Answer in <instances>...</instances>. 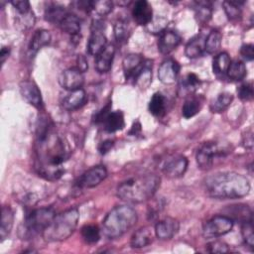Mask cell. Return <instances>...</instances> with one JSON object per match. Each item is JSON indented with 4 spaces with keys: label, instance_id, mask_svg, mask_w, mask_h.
I'll use <instances>...</instances> for the list:
<instances>
[{
    "label": "cell",
    "instance_id": "obj_1",
    "mask_svg": "<svg viewBox=\"0 0 254 254\" xmlns=\"http://www.w3.org/2000/svg\"><path fill=\"white\" fill-rule=\"evenodd\" d=\"M35 156V169L41 177L49 181L62 177L63 165L69 157V148L47 117H42L37 126Z\"/></svg>",
    "mask_w": 254,
    "mask_h": 254
},
{
    "label": "cell",
    "instance_id": "obj_2",
    "mask_svg": "<svg viewBox=\"0 0 254 254\" xmlns=\"http://www.w3.org/2000/svg\"><path fill=\"white\" fill-rule=\"evenodd\" d=\"M204 190L213 198H240L249 193L250 183L243 175L234 172H221L204 180Z\"/></svg>",
    "mask_w": 254,
    "mask_h": 254
},
{
    "label": "cell",
    "instance_id": "obj_3",
    "mask_svg": "<svg viewBox=\"0 0 254 254\" xmlns=\"http://www.w3.org/2000/svg\"><path fill=\"white\" fill-rule=\"evenodd\" d=\"M161 179L155 174H146L128 179L117 188V196L134 203L146 201L154 196L160 187Z\"/></svg>",
    "mask_w": 254,
    "mask_h": 254
},
{
    "label": "cell",
    "instance_id": "obj_4",
    "mask_svg": "<svg viewBox=\"0 0 254 254\" xmlns=\"http://www.w3.org/2000/svg\"><path fill=\"white\" fill-rule=\"evenodd\" d=\"M137 220L138 215L133 207L117 205L106 214L102 221L103 234L109 239L119 238L130 230Z\"/></svg>",
    "mask_w": 254,
    "mask_h": 254
},
{
    "label": "cell",
    "instance_id": "obj_5",
    "mask_svg": "<svg viewBox=\"0 0 254 254\" xmlns=\"http://www.w3.org/2000/svg\"><path fill=\"white\" fill-rule=\"evenodd\" d=\"M79 219L77 208H69L58 215H55L50 225L42 234L49 242H59L67 239L75 230Z\"/></svg>",
    "mask_w": 254,
    "mask_h": 254
},
{
    "label": "cell",
    "instance_id": "obj_6",
    "mask_svg": "<svg viewBox=\"0 0 254 254\" xmlns=\"http://www.w3.org/2000/svg\"><path fill=\"white\" fill-rule=\"evenodd\" d=\"M52 207H41L29 213L18 228V235L23 240H29L43 234L55 217Z\"/></svg>",
    "mask_w": 254,
    "mask_h": 254
},
{
    "label": "cell",
    "instance_id": "obj_7",
    "mask_svg": "<svg viewBox=\"0 0 254 254\" xmlns=\"http://www.w3.org/2000/svg\"><path fill=\"white\" fill-rule=\"evenodd\" d=\"M230 149L227 145L217 142L203 143L196 152V163L201 170L207 171L213 167L216 161L225 158Z\"/></svg>",
    "mask_w": 254,
    "mask_h": 254
},
{
    "label": "cell",
    "instance_id": "obj_8",
    "mask_svg": "<svg viewBox=\"0 0 254 254\" xmlns=\"http://www.w3.org/2000/svg\"><path fill=\"white\" fill-rule=\"evenodd\" d=\"M233 221L226 215H215L203 224L202 233L206 238H215L230 232Z\"/></svg>",
    "mask_w": 254,
    "mask_h": 254
},
{
    "label": "cell",
    "instance_id": "obj_9",
    "mask_svg": "<svg viewBox=\"0 0 254 254\" xmlns=\"http://www.w3.org/2000/svg\"><path fill=\"white\" fill-rule=\"evenodd\" d=\"M103 24L99 20L92 22L91 34L87 42V53L90 56H97L107 46V40L103 33Z\"/></svg>",
    "mask_w": 254,
    "mask_h": 254
},
{
    "label": "cell",
    "instance_id": "obj_10",
    "mask_svg": "<svg viewBox=\"0 0 254 254\" xmlns=\"http://www.w3.org/2000/svg\"><path fill=\"white\" fill-rule=\"evenodd\" d=\"M107 177V170L104 166H95L84 172L76 181L78 189H90L98 186Z\"/></svg>",
    "mask_w": 254,
    "mask_h": 254
},
{
    "label": "cell",
    "instance_id": "obj_11",
    "mask_svg": "<svg viewBox=\"0 0 254 254\" xmlns=\"http://www.w3.org/2000/svg\"><path fill=\"white\" fill-rule=\"evenodd\" d=\"M188 159L183 155H173L168 157L162 165V172L166 177L177 179L186 173L188 169Z\"/></svg>",
    "mask_w": 254,
    "mask_h": 254
},
{
    "label": "cell",
    "instance_id": "obj_12",
    "mask_svg": "<svg viewBox=\"0 0 254 254\" xmlns=\"http://www.w3.org/2000/svg\"><path fill=\"white\" fill-rule=\"evenodd\" d=\"M84 82L82 72L76 67H69L61 72L59 76V83L63 88L68 91H72L81 88Z\"/></svg>",
    "mask_w": 254,
    "mask_h": 254
},
{
    "label": "cell",
    "instance_id": "obj_13",
    "mask_svg": "<svg viewBox=\"0 0 254 254\" xmlns=\"http://www.w3.org/2000/svg\"><path fill=\"white\" fill-rule=\"evenodd\" d=\"M20 92L23 98L31 105L38 109H42L44 106L41 91L38 85L32 80H24L20 83Z\"/></svg>",
    "mask_w": 254,
    "mask_h": 254
},
{
    "label": "cell",
    "instance_id": "obj_14",
    "mask_svg": "<svg viewBox=\"0 0 254 254\" xmlns=\"http://www.w3.org/2000/svg\"><path fill=\"white\" fill-rule=\"evenodd\" d=\"M145 60L140 54H129L125 56L122 62V65L126 80L134 81V79L142 69Z\"/></svg>",
    "mask_w": 254,
    "mask_h": 254
},
{
    "label": "cell",
    "instance_id": "obj_15",
    "mask_svg": "<svg viewBox=\"0 0 254 254\" xmlns=\"http://www.w3.org/2000/svg\"><path fill=\"white\" fill-rule=\"evenodd\" d=\"M181 66L175 60L169 59L164 61L158 69V78L164 84L174 83L180 73Z\"/></svg>",
    "mask_w": 254,
    "mask_h": 254
},
{
    "label": "cell",
    "instance_id": "obj_16",
    "mask_svg": "<svg viewBox=\"0 0 254 254\" xmlns=\"http://www.w3.org/2000/svg\"><path fill=\"white\" fill-rule=\"evenodd\" d=\"M180 223L173 217H166L158 221L155 225V234L161 240H169L173 238L179 231Z\"/></svg>",
    "mask_w": 254,
    "mask_h": 254
},
{
    "label": "cell",
    "instance_id": "obj_17",
    "mask_svg": "<svg viewBox=\"0 0 254 254\" xmlns=\"http://www.w3.org/2000/svg\"><path fill=\"white\" fill-rule=\"evenodd\" d=\"M132 17L136 24L140 26H148L153 20L152 6L145 0L135 2L132 8Z\"/></svg>",
    "mask_w": 254,
    "mask_h": 254
},
{
    "label": "cell",
    "instance_id": "obj_18",
    "mask_svg": "<svg viewBox=\"0 0 254 254\" xmlns=\"http://www.w3.org/2000/svg\"><path fill=\"white\" fill-rule=\"evenodd\" d=\"M181 44L180 35L173 30H165L160 34L158 41V49L163 55L173 52Z\"/></svg>",
    "mask_w": 254,
    "mask_h": 254
},
{
    "label": "cell",
    "instance_id": "obj_19",
    "mask_svg": "<svg viewBox=\"0 0 254 254\" xmlns=\"http://www.w3.org/2000/svg\"><path fill=\"white\" fill-rule=\"evenodd\" d=\"M115 55V47L112 44H108L104 50L96 56L95 69L99 73H106L110 70Z\"/></svg>",
    "mask_w": 254,
    "mask_h": 254
},
{
    "label": "cell",
    "instance_id": "obj_20",
    "mask_svg": "<svg viewBox=\"0 0 254 254\" xmlns=\"http://www.w3.org/2000/svg\"><path fill=\"white\" fill-rule=\"evenodd\" d=\"M86 101V93L82 88L69 91L62 100V106L67 111H72L80 108Z\"/></svg>",
    "mask_w": 254,
    "mask_h": 254
},
{
    "label": "cell",
    "instance_id": "obj_21",
    "mask_svg": "<svg viewBox=\"0 0 254 254\" xmlns=\"http://www.w3.org/2000/svg\"><path fill=\"white\" fill-rule=\"evenodd\" d=\"M101 124L103 125L104 131L107 133H114L116 131L122 130L125 126L124 114L121 110L110 111L102 120Z\"/></svg>",
    "mask_w": 254,
    "mask_h": 254
},
{
    "label": "cell",
    "instance_id": "obj_22",
    "mask_svg": "<svg viewBox=\"0 0 254 254\" xmlns=\"http://www.w3.org/2000/svg\"><path fill=\"white\" fill-rule=\"evenodd\" d=\"M51 39H52V36L48 30H45V29L37 30L32 36L29 47H28L29 55L35 56L43 47L49 45V43L51 42Z\"/></svg>",
    "mask_w": 254,
    "mask_h": 254
},
{
    "label": "cell",
    "instance_id": "obj_23",
    "mask_svg": "<svg viewBox=\"0 0 254 254\" xmlns=\"http://www.w3.org/2000/svg\"><path fill=\"white\" fill-rule=\"evenodd\" d=\"M205 52V37L202 35H196L191 38L186 45L185 54L190 59L200 57Z\"/></svg>",
    "mask_w": 254,
    "mask_h": 254
},
{
    "label": "cell",
    "instance_id": "obj_24",
    "mask_svg": "<svg viewBox=\"0 0 254 254\" xmlns=\"http://www.w3.org/2000/svg\"><path fill=\"white\" fill-rule=\"evenodd\" d=\"M59 27L62 29V31L71 35L72 37H78L81 29V22L79 17H77L75 14L67 13Z\"/></svg>",
    "mask_w": 254,
    "mask_h": 254
},
{
    "label": "cell",
    "instance_id": "obj_25",
    "mask_svg": "<svg viewBox=\"0 0 254 254\" xmlns=\"http://www.w3.org/2000/svg\"><path fill=\"white\" fill-rule=\"evenodd\" d=\"M67 13L68 12L64 6L57 3H51L45 10V19L46 21L59 26Z\"/></svg>",
    "mask_w": 254,
    "mask_h": 254
},
{
    "label": "cell",
    "instance_id": "obj_26",
    "mask_svg": "<svg viewBox=\"0 0 254 254\" xmlns=\"http://www.w3.org/2000/svg\"><path fill=\"white\" fill-rule=\"evenodd\" d=\"M153 240V233L150 227L145 226L137 231L134 232V234L131 237V246L133 248H143L148 246Z\"/></svg>",
    "mask_w": 254,
    "mask_h": 254
},
{
    "label": "cell",
    "instance_id": "obj_27",
    "mask_svg": "<svg viewBox=\"0 0 254 254\" xmlns=\"http://www.w3.org/2000/svg\"><path fill=\"white\" fill-rule=\"evenodd\" d=\"M226 216H228L232 221L238 220L241 223L252 219V211L248 207V205L245 204H235V205H230L229 210L227 211Z\"/></svg>",
    "mask_w": 254,
    "mask_h": 254
},
{
    "label": "cell",
    "instance_id": "obj_28",
    "mask_svg": "<svg viewBox=\"0 0 254 254\" xmlns=\"http://www.w3.org/2000/svg\"><path fill=\"white\" fill-rule=\"evenodd\" d=\"M13 224H14V212L10 206L5 205L2 207V214H1L0 237L2 241L10 234Z\"/></svg>",
    "mask_w": 254,
    "mask_h": 254
},
{
    "label": "cell",
    "instance_id": "obj_29",
    "mask_svg": "<svg viewBox=\"0 0 254 254\" xmlns=\"http://www.w3.org/2000/svg\"><path fill=\"white\" fill-rule=\"evenodd\" d=\"M152 81V61L145 60L144 65L136 78L134 79L133 83L140 87L141 89H146L150 85Z\"/></svg>",
    "mask_w": 254,
    "mask_h": 254
},
{
    "label": "cell",
    "instance_id": "obj_30",
    "mask_svg": "<svg viewBox=\"0 0 254 254\" xmlns=\"http://www.w3.org/2000/svg\"><path fill=\"white\" fill-rule=\"evenodd\" d=\"M194 15L196 20L201 23L205 24L211 19L212 15V8L211 3L208 1H196L194 2Z\"/></svg>",
    "mask_w": 254,
    "mask_h": 254
},
{
    "label": "cell",
    "instance_id": "obj_31",
    "mask_svg": "<svg viewBox=\"0 0 254 254\" xmlns=\"http://www.w3.org/2000/svg\"><path fill=\"white\" fill-rule=\"evenodd\" d=\"M201 81L198 76L194 73H188L180 82L179 89L181 94L193 93L200 85Z\"/></svg>",
    "mask_w": 254,
    "mask_h": 254
},
{
    "label": "cell",
    "instance_id": "obj_32",
    "mask_svg": "<svg viewBox=\"0 0 254 254\" xmlns=\"http://www.w3.org/2000/svg\"><path fill=\"white\" fill-rule=\"evenodd\" d=\"M149 111L156 117H162L166 112V98L160 93L156 92L153 94L149 102Z\"/></svg>",
    "mask_w": 254,
    "mask_h": 254
},
{
    "label": "cell",
    "instance_id": "obj_33",
    "mask_svg": "<svg viewBox=\"0 0 254 254\" xmlns=\"http://www.w3.org/2000/svg\"><path fill=\"white\" fill-rule=\"evenodd\" d=\"M201 100L199 99V97H194V96H191V97H189L183 107H182V114L183 116L186 118V119H189L190 117H193L194 115H196L199 110L201 109Z\"/></svg>",
    "mask_w": 254,
    "mask_h": 254
},
{
    "label": "cell",
    "instance_id": "obj_34",
    "mask_svg": "<svg viewBox=\"0 0 254 254\" xmlns=\"http://www.w3.org/2000/svg\"><path fill=\"white\" fill-rule=\"evenodd\" d=\"M240 1H224L222 3L224 12L230 21H238L242 16V5Z\"/></svg>",
    "mask_w": 254,
    "mask_h": 254
},
{
    "label": "cell",
    "instance_id": "obj_35",
    "mask_svg": "<svg viewBox=\"0 0 254 254\" xmlns=\"http://www.w3.org/2000/svg\"><path fill=\"white\" fill-rule=\"evenodd\" d=\"M233 100V95L229 92L219 93L216 98L210 104V111L213 113L223 112L231 104Z\"/></svg>",
    "mask_w": 254,
    "mask_h": 254
},
{
    "label": "cell",
    "instance_id": "obj_36",
    "mask_svg": "<svg viewBox=\"0 0 254 254\" xmlns=\"http://www.w3.org/2000/svg\"><path fill=\"white\" fill-rule=\"evenodd\" d=\"M222 35L218 30H211L205 37V52L207 54H215L221 47Z\"/></svg>",
    "mask_w": 254,
    "mask_h": 254
},
{
    "label": "cell",
    "instance_id": "obj_37",
    "mask_svg": "<svg viewBox=\"0 0 254 254\" xmlns=\"http://www.w3.org/2000/svg\"><path fill=\"white\" fill-rule=\"evenodd\" d=\"M227 76L232 80H242L247 73V68L242 61L235 60L230 63L229 67L226 71Z\"/></svg>",
    "mask_w": 254,
    "mask_h": 254
},
{
    "label": "cell",
    "instance_id": "obj_38",
    "mask_svg": "<svg viewBox=\"0 0 254 254\" xmlns=\"http://www.w3.org/2000/svg\"><path fill=\"white\" fill-rule=\"evenodd\" d=\"M231 63L230 57L226 52H222L217 54L212 62V69L216 74H224L226 73L229 64Z\"/></svg>",
    "mask_w": 254,
    "mask_h": 254
},
{
    "label": "cell",
    "instance_id": "obj_39",
    "mask_svg": "<svg viewBox=\"0 0 254 254\" xmlns=\"http://www.w3.org/2000/svg\"><path fill=\"white\" fill-rule=\"evenodd\" d=\"M129 36H130V28L128 23L123 19L117 20L116 23L114 24V37L116 41L119 44L126 43Z\"/></svg>",
    "mask_w": 254,
    "mask_h": 254
},
{
    "label": "cell",
    "instance_id": "obj_40",
    "mask_svg": "<svg viewBox=\"0 0 254 254\" xmlns=\"http://www.w3.org/2000/svg\"><path fill=\"white\" fill-rule=\"evenodd\" d=\"M81 237L87 244H95L100 239V230L96 225L87 224L81 228Z\"/></svg>",
    "mask_w": 254,
    "mask_h": 254
},
{
    "label": "cell",
    "instance_id": "obj_41",
    "mask_svg": "<svg viewBox=\"0 0 254 254\" xmlns=\"http://www.w3.org/2000/svg\"><path fill=\"white\" fill-rule=\"evenodd\" d=\"M36 22V17L34 12L31 10L26 13H17L16 25L21 30L31 29Z\"/></svg>",
    "mask_w": 254,
    "mask_h": 254
},
{
    "label": "cell",
    "instance_id": "obj_42",
    "mask_svg": "<svg viewBox=\"0 0 254 254\" xmlns=\"http://www.w3.org/2000/svg\"><path fill=\"white\" fill-rule=\"evenodd\" d=\"M113 9V3L108 0H102V1H91V10L99 15V16H105L109 14Z\"/></svg>",
    "mask_w": 254,
    "mask_h": 254
},
{
    "label": "cell",
    "instance_id": "obj_43",
    "mask_svg": "<svg viewBox=\"0 0 254 254\" xmlns=\"http://www.w3.org/2000/svg\"><path fill=\"white\" fill-rule=\"evenodd\" d=\"M241 235L244 242L249 246L253 247L254 245V233H253V220L242 222L241 224Z\"/></svg>",
    "mask_w": 254,
    "mask_h": 254
},
{
    "label": "cell",
    "instance_id": "obj_44",
    "mask_svg": "<svg viewBox=\"0 0 254 254\" xmlns=\"http://www.w3.org/2000/svg\"><path fill=\"white\" fill-rule=\"evenodd\" d=\"M167 27V19L163 17H157L156 19H153L150 24L147 26L150 33L153 34H161L166 30Z\"/></svg>",
    "mask_w": 254,
    "mask_h": 254
},
{
    "label": "cell",
    "instance_id": "obj_45",
    "mask_svg": "<svg viewBox=\"0 0 254 254\" xmlns=\"http://www.w3.org/2000/svg\"><path fill=\"white\" fill-rule=\"evenodd\" d=\"M238 96L243 101H250L253 98V85L252 83H243L237 89Z\"/></svg>",
    "mask_w": 254,
    "mask_h": 254
},
{
    "label": "cell",
    "instance_id": "obj_46",
    "mask_svg": "<svg viewBox=\"0 0 254 254\" xmlns=\"http://www.w3.org/2000/svg\"><path fill=\"white\" fill-rule=\"evenodd\" d=\"M206 247L210 253H226L229 251L227 244L219 240L209 242Z\"/></svg>",
    "mask_w": 254,
    "mask_h": 254
},
{
    "label": "cell",
    "instance_id": "obj_47",
    "mask_svg": "<svg viewBox=\"0 0 254 254\" xmlns=\"http://www.w3.org/2000/svg\"><path fill=\"white\" fill-rule=\"evenodd\" d=\"M240 54L246 61H252L254 59V46L252 44H244L241 46Z\"/></svg>",
    "mask_w": 254,
    "mask_h": 254
},
{
    "label": "cell",
    "instance_id": "obj_48",
    "mask_svg": "<svg viewBox=\"0 0 254 254\" xmlns=\"http://www.w3.org/2000/svg\"><path fill=\"white\" fill-rule=\"evenodd\" d=\"M12 6L16 9L17 13H26L31 11V6L30 3L26 0H22V1H13L11 2Z\"/></svg>",
    "mask_w": 254,
    "mask_h": 254
},
{
    "label": "cell",
    "instance_id": "obj_49",
    "mask_svg": "<svg viewBox=\"0 0 254 254\" xmlns=\"http://www.w3.org/2000/svg\"><path fill=\"white\" fill-rule=\"evenodd\" d=\"M79 71H81L82 73L84 71L87 70L88 68V63H87V60L85 59L84 56L82 55H78L77 58H76V66H75Z\"/></svg>",
    "mask_w": 254,
    "mask_h": 254
},
{
    "label": "cell",
    "instance_id": "obj_50",
    "mask_svg": "<svg viewBox=\"0 0 254 254\" xmlns=\"http://www.w3.org/2000/svg\"><path fill=\"white\" fill-rule=\"evenodd\" d=\"M113 145H114V141L111 140V139H107V140H105V141H103L99 144L98 151H99L100 154L105 155L106 153H108L111 150Z\"/></svg>",
    "mask_w": 254,
    "mask_h": 254
},
{
    "label": "cell",
    "instance_id": "obj_51",
    "mask_svg": "<svg viewBox=\"0 0 254 254\" xmlns=\"http://www.w3.org/2000/svg\"><path fill=\"white\" fill-rule=\"evenodd\" d=\"M242 142H243V145H244L245 148H247L249 150H252L253 142H254L253 141V133H252V131H248V132H246L245 135H243Z\"/></svg>",
    "mask_w": 254,
    "mask_h": 254
},
{
    "label": "cell",
    "instance_id": "obj_52",
    "mask_svg": "<svg viewBox=\"0 0 254 254\" xmlns=\"http://www.w3.org/2000/svg\"><path fill=\"white\" fill-rule=\"evenodd\" d=\"M138 134H141V124H140L139 121H136V122L133 124L131 130L129 131V135L136 136V135H138Z\"/></svg>",
    "mask_w": 254,
    "mask_h": 254
},
{
    "label": "cell",
    "instance_id": "obj_53",
    "mask_svg": "<svg viewBox=\"0 0 254 254\" xmlns=\"http://www.w3.org/2000/svg\"><path fill=\"white\" fill-rule=\"evenodd\" d=\"M9 55H10V49L8 47H3L1 49V53H0V59H1V64H4L6 59L9 57Z\"/></svg>",
    "mask_w": 254,
    "mask_h": 254
}]
</instances>
